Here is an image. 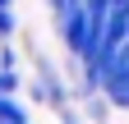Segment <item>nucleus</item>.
<instances>
[{
    "label": "nucleus",
    "mask_w": 129,
    "mask_h": 124,
    "mask_svg": "<svg viewBox=\"0 0 129 124\" xmlns=\"http://www.w3.org/2000/svg\"><path fill=\"white\" fill-rule=\"evenodd\" d=\"M102 60H106V51H102ZM106 106H115V110H129V74H120V69H106L102 74V92H97Z\"/></svg>",
    "instance_id": "1"
},
{
    "label": "nucleus",
    "mask_w": 129,
    "mask_h": 124,
    "mask_svg": "<svg viewBox=\"0 0 129 124\" xmlns=\"http://www.w3.org/2000/svg\"><path fill=\"white\" fill-rule=\"evenodd\" d=\"M0 124H28V110L19 97H0Z\"/></svg>",
    "instance_id": "2"
},
{
    "label": "nucleus",
    "mask_w": 129,
    "mask_h": 124,
    "mask_svg": "<svg viewBox=\"0 0 129 124\" xmlns=\"http://www.w3.org/2000/svg\"><path fill=\"white\" fill-rule=\"evenodd\" d=\"M60 124H78V115L69 110V106H64V110H60Z\"/></svg>",
    "instance_id": "3"
},
{
    "label": "nucleus",
    "mask_w": 129,
    "mask_h": 124,
    "mask_svg": "<svg viewBox=\"0 0 129 124\" xmlns=\"http://www.w3.org/2000/svg\"><path fill=\"white\" fill-rule=\"evenodd\" d=\"M0 9H14V0H0Z\"/></svg>",
    "instance_id": "4"
}]
</instances>
